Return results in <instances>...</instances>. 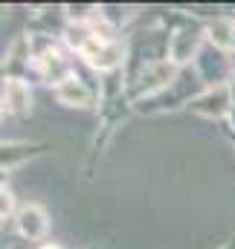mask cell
<instances>
[{
    "mask_svg": "<svg viewBox=\"0 0 235 249\" xmlns=\"http://www.w3.org/2000/svg\"><path fill=\"white\" fill-rule=\"evenodd\" d=\"M81 58L87 64H93V67H99V70H111V67H117L119 58H122V50H119L114 41H108V38H102V35H90V38H84V44H81Z\"/></svg>",
    "mask_w": 235,
    "mask_h": 249,
    "instance_id": "obj_1",
    "label": "cell"
},
{
    "mask_svg": "<svg viewBox=\"0 0 235 249\" xmlns=\"http://www.w3.org/2000/svg\"><path fill=\"white\" fill-rule=\"evenodd\" d=\"M29 102H32V96H29L26 81L6 78V84H3V107L9 113H26L29 110Z\"/></svg>",
    "mask_w": 235,
    "mask_h": 249,
    "instance_id": "obj_2",
    "label": "cell"
},
{
    "mask_svg": "<svg viewBox=\"0 0 235 249\" xmlns=\"http://www.w3.org/2000/svg\"><path fill=\"white\" fill-rule=\"evenodd\" d=\"M18 229L26 238H41L47 232V214L38 206H23L20 214H18Z\"/></svg>",
    "mask_w": 235,
    "mask_h": 249,
    "instance_id": "obj_3",
    "label": "cell"
},
{
    "mask_svg": "<svg viewBox=\"0 0 235 249\" xmlns=\"http://www.w3.org/2000/svg\"><path fill=\"white\" fill-rule=\"evenodd\" d=\"M56 96H59L61 105H76V107H84L90 102V93H87V87L78 78H64L56 87Z\"/></svg>",
    "mask_w": 235,
    "mask_h": 249,
    "instance_id": "obj_4",
    "label": "cell"
},
{
    "mask_svg": "<svg viewBox=\"0 0 235 249\" xmlns=\"http://www.w3.org/2000/svg\"><path fill=\"white\" fill-rule=\"evenodd\" d=\"M235 26L233 23H215L212 26V41L218 44V47H233L235 44Z\"/></svg>",
    "mask_w": 235,
    "mask_h": 249,
    "instance_id": "obj_5",
    "label": "cell"
},
{
    "mask_svg": "<svg viewBox=\"0 0 235 249\" xmlns=\"http://www.w3.org/2000/svg\"><path fill=\"white\" fill-rule=\"evenodd\" d=\"M12 209H15V197H12L6 188H0V217H6Z\"/></svg>",
    "mask_w": 235,
    "mask_h": 249,
    "instance_id": "obj_6",
    "label": "cell"
},
{
    "mask_svg": "<svg viewBox=\"0 0 235 249\" xmlns=\"http://www.w3.org/2000/svg\"><path fill=\"white\" fill-rule=\"evenodd\" d=\"M3 113H6V107H3V105H0V119H3Z\"/></svg>",
    "mask_w": 235,
    "mask_h": 249,
    "instance_id": "obj_7",
    "label": "cell"
},
{
    "mask_svg": "<svg viewBox=\"0 0 235 249\" xmlns=\"http://www.w3.org/2000/svg\"><path fill=\"white\" fill-rule=\"evenodd\" d=\"M44 249H59V247H44Z\"/></svg>",
    "mask_w": 235,
    "mask_h": 249,
    "instance_id": "obj_8",
    "label": "cell"
}]
</instances>
